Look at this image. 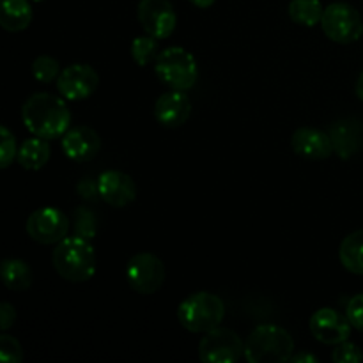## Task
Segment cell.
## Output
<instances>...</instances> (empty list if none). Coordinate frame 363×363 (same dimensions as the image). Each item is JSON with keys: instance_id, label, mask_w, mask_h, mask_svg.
Here are the masks:
<instances>
[{"instance_id": "32", "label": "cell", "mask_w": 363, "mask_h": 363, "mask_svg": "<svg viewBox=\"0 0 363 363\" xmlns=\"http://www.w3.org/2000/svg\"><path fill=\"white\" fill-rule=\"evenodd\" d=\"M291 362L293 363H318V357H314L312 353H298V354H293V358H291Z\"/></svg>"}, {"instance_id": "13", "label": "cell", "mask_w": 363, "mask_h": 363, "mask_svg": "<svg viewBox=\"0 0 363 363\" xmlns=\"http://www.w3.org/2000/svg\"><path fill=\"white\" fill-rule=\"evenodd\" d=\"M99 199L112 208H126L137 199V184L121 170H105L98 177Z\"/></svg>"}, {"instance_id": "27", "label": "cell", "mask_w": 363, "mask_h": 363, "mask_svg": "<svg viewBox=\"0 0 363 363\" xmlns=\"http://www.w3.org/2000/svg\"><path fill=\"white\" fill-rule=\"evenodd\" d=\"M23 360V350L21 344L13 335H0V362L2 363H21Z\"/></svg>"}, {"instance_id": "35", "label": "cell", "mask_w": 363, "mask_h": 363, "mask_svg": "<svg viewBox=\"0 0 363 363\" xmlns=\"http://www.w3.org/2000/svg\"><path fill=\"white\" fill-rule=\"evenodd\" d=\"M32 2H43V0H32Z\"/></svg>"}, {"instance_id": "22", "label": "cell", "mask_w": 363, "mask_h": 363, "mask_svg": "<svg viewBox=\"0 0 363 363\" xmlns=\"http://www.w3.org/2000/svg\"><path fill=\"white\" fill-rule=\"evenodd\" d=\"M323 13H325V7L321 0H291L289 4L291 20L301 27L321 25Z\"/></svg>"}, {"instance_id": "3", "label": "cell", "mask_w": 363, "mask_h": 363, "mask_svg": "<svg viewBox=\"0 0 363 363\" xmlns=\"http://www.w3.org/2000/svg\"><path fill=\"white\" fill-rule=\"evenodd\" d=\"M294 354V340L287 330L261 325L245 340V358L250 363H284Z\"/></svg>"}, {"instance_id": "14", "label": "cell", "mask_w": 363, "mask_h": 363, "mask_svg": "<svg viewBox=\"0 0 363 363\" xmlns=\"http://www.w3.org/2000/svg\"><path fill=\"white\" fill-rule=\"evenodd\" d=\"M62 151L71 162H91L101 151V138L98 131L89 126L69 128L62 135Z\"/></svg>"}, {"instance_id": "11", "label": "cell", "mask_w": 363, "mask_h": 363, "mask_svg": "<svg viewBox=\"0 0 363 363\" xmlns=\"http://www.w3.org/2000/svg\"><path fill=\"white\" fill-rule=\"evenodd\" d=\"M138 23L145 34L156 39H167L176 30L177 16L169 0H140L137 6Z\"/></svg>"}, {"instance_id": "17", "label": "cell", "mask_w": 363, "mask_h": 363, "mask_svg": "<svg viewBox=\"0 0 363 363\" xmlns=\"http://www.w3.org/2000/svg\"><path fill=\"white\" fill-rule=\"evenodd\" d=\"M293 151L307 160H326L333 155V144L328 133L318 128H300L291 138Z\"/></svg>"}, {"instance_id": "28", "label": "cell", "mask_w": 363, "mask_h": 363, "mask_svg": "<svg viewBox=\"0 0 363 363\" xmlns=\"http://www.w3.org/2000/svg\"><path fill=\"white\" fill-rule=\"evenodd\" d=\"M332 358L335 363H358L363 362V353L357 344L346 340V342L337 344Z\"/></svg>"}, {"instance_id": "25", "label": "cell", "mask_w": 363, "mask_h": 363, "mask_svg": "<svg viewBox=\"0 0 363 363\" xmlns=\"http://www.w3.org/2000/svg\"><path fill=\"white\" fill-rule=\"evenodd\" d=\"M74 234L89 241L96 236V216L87 208H78L74 211Z\"/></svg>"}, {"instance_id": "20", "label": "cell", "mask_w": 363, "mask_h": 363, "mask_svg": "<svg viewBox=\"0 0 363 363\" xmlns=\"http://www.w3.org/2000/svg\"><path fill=\"white\" fill-rule=\"evenodd\" d=\"M340 264L353 275H363V229L347 234L339 247Z\"/></svg>"}, {"instance_id": "12", "label": "cell", "mask_w": 363, "mask_h": 363, "mask_svg": "<svg viewBox=\"0 0 363 363\" xmlns=\"http://www.w3.org/2000/svg\"><path fill=\"white\" fill-rule=\"evenodd\" d=\"M308 326L314 339L328 346H337L350 340L351 330H353L347 315L340 314L335 308H319L312 314Z\"/></svg>"}, {"instance_id": "6", "label": "cell", "mask_w": 363, "mask_h": 363, "mask_svg": "<svg viewBox=\"0 0 363 363\" xmlns=\"http://www.w3.org/2000/svg\"><path fill=\"white\" fill-rule=\"evenodd\" d=\"M321 28L330 41L351 45L363 35V20L351 4L333 2L325 7Z\"/></svg>"}, {"instance_id": "29", "label": "cell", "mask_w": 363, "mask_h": 363, "mask_svg": "<svg viewBox=\"0 0 363 363\" xmlns=\"http://www.w3.org/2000/svg\"><path fill=\"white\" fill-rule=\"evenodd\" d=\"M346 315L354 330L363 332V293L351 298L346 307Z\"/></svg>"}, {"instance_id": "18", "label": "cell", "mask_w": 363, "mask_h": 363, "mask_svg": "<svg viewBox=\"0 0 363 363\" xmlns=\"http://www.w3.org/2000/svg\"><path fill=\"white\" fill-rule=\"evenodd\" d=\"M32 7L28 0H2L0 25L7 32H21L30 25Z\"/></svg>"}, {"instance_id": "8", "label": "cell", "mask_w": 363, "mask_h": 363, "mask_svg": "<svg viewBox=\"0 0 363 363\" xmlns=\"http://www.w3.org/2000/svg\"><path fill=\"white\" fill-rule=\"evenodd\" d=\"M245 357V342L234 330L216 326L204 333L199 344V358L206 363H234Z\"/></svg>"}, {"instance_id": "19", "label": "cell", "mask_w": 363, "mask_h": 363, "mask_svg": "<svg viewBox=\"0 0 363 363\" xmlns=\"http://www.w3.org/2000/svg\"><path fill=\"white\" fill-rule=\"evenodd\" d=\"M50 156H52V149H50L48 140L34 135L18 149L16 162L25 170H41L48 163Z\"/></svg>"}, {"instance_id": "23", "label": "cell", "mask_w": 363, "mask_h": 363, "mask_svg": "<svg viewBox=\"0 0 363 363\" xmlns=\"http://www.w3.org/2000/svg\"><path fill=\"white\" fill-rule=\"evenodd\" d=\"M160 55L158 50V39L152 38V35H138L131 43V57H133L135 62L140 67L149 66V64L156 62Z\"/></svg>"}, {"instance_id": "24", "label": "cell", "mask_w": 363, "mask_h": 363, "mask_svg": "<svg viewBox=\"0 0 363 363\" xmlns=\"http://www.w3.org/2000/svg\"><path fill=\"white\" fill-rule=\"evenodd\" d=\"M32 74L41 84H52L60 74L59 60L50 55L35 57V60L32 62Z\"/></svg>"}, {"instance_id": "33", "label": "cell", "mask_w": 363, "mask_h": 363, "mask_svg": "<svg viewBox=\"0 0 363 363\" xmlns=\"http://www.w3.org/2000/svg\"><path fill=\"white\" fill-rule=\"evenodd\" d=\"M188 2L194 4L195 7H199V9H208V7H211L216 0H188Z\"/></svg>"}, {"instance_id": "1", "label": "cell", "mask_w": 363, "mask_h": 363, "mask_svg": "<svg viewBox=\"0 0 363 363\" xmlns=\"http://www.w3.org/2000/svg\"><path fill=\"white\" fill-rule=\"evenodd\" d=\"M21 119L32 135L53 140L69 130L71 112L62 96L35 92L21 106Z\"/></svg>"}, {"instance_id": "26", "label": "cell", "mask_w": 363, "mask_h": 363, "mask_svg": "<svg viewBox=\"0 0 363 363\" xmlns=\"http://www.w3.org/2000/svg\"><path fill=\"white\" fill-rule=\"evenodd\" d=\"M18 147H16V138L11 133L9 128L0 126V167L7 169L16 158Z\"/></svg>"}, {"instance_id": "34", "label": "cell", "mask_w": 363, "mask_h": 363, "mask_svg": "<svg viewBox=\"0 0 363 363\" xmlns=\"http://www.w3.org/2000/svg\"><path fill=\"white\" fill-rule=\"evenodd\" d=\"M357 96L358 99L363 103V71L360 73V77H358L357 80Z\"/></svg>"}, {"instance_id": "15", "label": "cell", "mask_w": 363, "mask_h": 363, "mask_svg": "<svg viewBox=\"0 0 363 363\" xmlns=\"http://www.w3.org/2000/svg\"><path fill=\"white\" fill-rule=\"evenodd\" d=\"M191 116V101L184 91L163 92L155 103V117L162 126L165 128H179L190 119Z\"/></svg>"}, {"instance_id": "2", "label": "cell", "mask_w": 363, "mask_h": 363, "mask_svg": "<svg viewBox=\"0 0 363 363\" xmlns=\"http://www.w3.org/2000/svg\"><path fill=\"white\" fill-rule=\"evenodd\" d=\"M52 264L64 280L73 284L87 282L96 273L94 247L85 238L67 236L55 245L52 254Z\"/></svg>"}, {"instance_id": "7", "label": "cell", "mask_w": 363, "mask_h": 363, "mask_svg": "<svg viewBox=\"0 0 363 363\" xmlns=\"http://www.w3.org/2000/svg\"><path fill=\"white\" fill-rule=\"evenodd\" d=\"M165 264L160 257L149 252L133 255L126 264V282L135 293L155 294L165 282Z\"/></svg>"}, {"instance_id": "9", "label": "cell", "mask_w": 363, "mask_h": 363, "mask_svg": "<svg viewBox=\"0 0 363 363\" xmlns=\"http://www.w3.org/2000/svg\"><path fill=\"white\" fill-rule=\"evenodd\" d=\"M69 218L57 208H39L25 223L28 238L41 245H57L69 236Z\"/></svg>"}, {"instance_id": "5", "label": "cell", "mask_w": 363, "mask_h": 363, "mask_svg": "<svg viewBox=\"0 0 363 363\" xmlns=\"http://www.w3.org/2000/svg\"><path fill=\"white\" fill-rule=\"evenodd\" d=\"M155 71L163 84L176 91H190L199 80L197 60L181 46H170L160 52Z\"/></svg>"}, {"instance_id": "31", "label": "cell", "mask_w": 363, "mask_h": 363, "mask_svg": "<svg viewBox=\"0 0 363 363\" xmlns=\"http://www.w3.org/2000/svg\"><path fill=\"white\" fill-rule=\"evenodd\" d=\"M78 194H80V197L89 199V201H92V199L99 197L98 181H96V183H92V181L84 179L80 184H78Z\"/></svg>"}, {"instance_id": "30", "label": "cell", "mask_w": 363, "mask_h": 363, "mask_svg": "<svg viewBox=\"0 0 363 363\" xmlns=\"http://www.w3.org/2000/svg\"><path fill=\"white\" fill-rule=\"evenodd\" d=\"M16 323V311L11 303L0 305V330L7 332Z\"/></svg>"}, {"instance_id": "10", "label": "cell", "mask_w": 363, "mask_h": 363, "mask_svg": "<svg viewBox=\"0 0 363 363\" xmlns=\"http://www.w3.org/2000/svg\"><path fill=\"white\" fill-rule=\"evenodd\" d=\"M99 85V74L89 64H71L60 71L57 91L66 101H84L91 98Z\"/></svg>"}, {"instance_id": "21", "label": "cell", "mask_w": 363, "mask_h": 363, "mask_svg": "<svg viewBox=\"0 0 363 363\" xmlns=\"http://www.w3.org/2000/svg\"><path fill=\"white\" fill-rule=\"evenodd\" d=\"M32 269L21 259H6L0 264V280L9 291H25L32 286Z\"/></svg>"}, {"instance_id": "16", "label": "cell", "mask_w": 363, "mask_h": 363, "mask_svg": "<svg viewBox=\"0 0 363 363\" xmlns=\"http://www.w3.org/2000/svg\"><path fill=\"white\" fill-rule=\"evenodd\" d=\"M333 152L339 158L350 160L363 149V126L357 119L335 121L328 130Z\"/></svg>"}, {"instance_id": "4", "label": "cell", "mask_w": 363, "mask_h": 363, "mask_svg": "<svg viewBox=\"0 0 363 363\" xmlns=\"http://www.w3.org/2000/svg\"><path fill=\"white\" fill-rule=\"evenodd\" d=\"M225 318V305L216 294L201 291L177 307V321L184 330L191 333H208L222 325Z\"/></svg>"}]
</instances>
